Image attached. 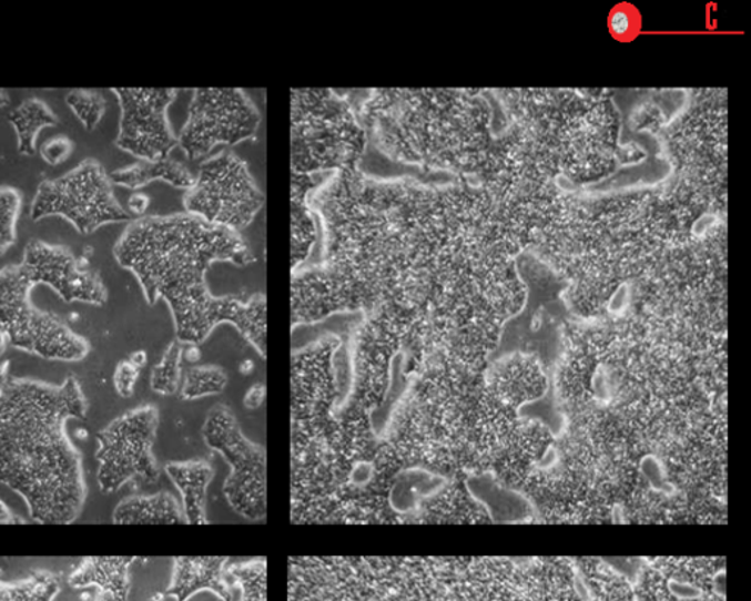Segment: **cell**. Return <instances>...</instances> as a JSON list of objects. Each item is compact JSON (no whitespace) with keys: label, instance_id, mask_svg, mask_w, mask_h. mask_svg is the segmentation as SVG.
I'll return each mask as SVG.
<instances>
[{"label":"cell","instance_id":"obj_1","mask_svg":"<svg viewBox=\"0 0 751 601\" xmlns=\"http://www.w3.org/2000/svg\"><path fill=\"white\" fill-rule=\"evenodd\" d=\"M308 203L321 218L322 262L294 272V325L358 309L420 316L453 285L454 191L357 167L327 177Z\"/></svg>","mask_w":751,"mask_h":601},{"label":"cell","instance_id":"obj_2","mask_svg":"<svg viewBox=\"0 0 751 601\" xmlns=\"http://www.w3.org/2000/svg\"><path fill=\"white\" fill-rule=\"evenodd\" d=\"M113 256L133 273L149 304L165 299L174 314L177 338L202 343L223 322L239 327L263 350L266 343V297H213L206 273L213 263L247 266L256 257L240 232L212 225L194 215L143 216L131 221Z\"/></svg>","mask_w":751,"mask_h":601},{"label":"cell","instance_id":"obj_3","mask_svg":"<svg viewBox=\"0 0 751 601\" xmlns=\"http://www.w3.org/2000/svg\"><path fill=\"white\" fill-rule=\"evenodd\" d=\"M85 417L88 400L74 376L61 386L7 376L0 386V482L24 498L40 523L65 526L83 511V458L67 422Z\"/></svg>","mask_w":751,"mask_h":601},{"label":"cell","instance_id":"obj_4","mask_svg":"<svg viewBox=\"0 0 751 601\" xmlns=\"http://www.w3.org/2000/svg\"><path fill=\"white\" fill-rule=\"evenodd\" d=\"M367 144L357 109L343 90L291 91V172L357 170Z\"/></svg>","mask_w":751,"mask_h":601},{"label":"cell","instance_id":"obj_5","mask_svg":"<svg viewBox=\"0 0 751 601\" xmlns=\"http://www.w3.org/2000/svg\"><path fill=\"white\" fill-rule=\"evenodd\" d=\"M34 285L21 263L0 268V327L13 348L50 361H81L90 344L57 314L42 312L31 300Z\"/></svg>","mask_w":751,"mask_h":601},{"label":"cell","instance_id":"obj_6","mask_svg":"<svg viewBox=\"0 0 751 601\" xmlns=\"http://www.w3.org/2000/svg\"><path fill=\"white\" fill-rule=\"evenodd\" d=\"M31 221L61 216L80 234L90 235L109 223L131 222L113 191L111 175L95 159H85L65 175L45 180L31 203Z\"/></svg>","mask_w":751,"mask_h":601},{"label":"cell","instance_id":"obj_7","mask_svg":"<svg viewBox=\"0 0 751 601\" xmlns=\"http://www.w3.org/2000/svg\"><path fill=\"white\" fill-rule=\"evenodd\" d=\"M265 200L247 165L225 150L200 166L184 206L189 215L239 232L253 222Z\"/></svg>","mask_w":751,"mask_h":601},{"label":"cell","instance_id":"obj_8","mask_svg":"<svg viewBox=\"0 0 751 601\" xmlns=\"http://www.w3.org/2000/svg\"><path fill=\"white\" fill-rule=\"evenodd\" d=\"M261 120V113L243 90L199 89L194 91L189 120L177 144L190 161H200L217 145L254 139Z\"/></svg>","mask_w":751,"mask_h":601},{"label":"cell","instance_id":"obj_9","mask_svg":"<svg viewBox=\"0 0 751 601\" xmlns=\"http://www.w3.org/2000/svg\"><path fill=\"white\" fill-rule=\"evenodd\" d=\"M158 412L152 407L134 409L116 418L98 435V481L103 493H112L131 480L154 482L152 457Z\"/></svg>","mask_w":751,"mask_h":601},{"label":"cell","instance_id":"obj_10","mask_svg":"<svg viewBox=\"0 0 751 601\" xmlns=\"http://www.w3.org/2000/svg\"><path fill=\"white\" fill-rule=\"evenodd\" d=\"M112 93L121 106L116 147L140 161L156 162L171 156L177 139L168 120V109L177 90L113 89Z\"/></svg>","mask_w":751,"mask_h":601},{"label":"cell","instance_id":"obj_11","mask_svg":"<svg viewBox=\"0 0 751 601\" xmlns=\"http://www.w3.org/2000/svg\"><path fill=\"white\" fill-rule=\"evenodd\" d=\"M206 439L212 448L221 450L226 461L234 467L231 478H227L225 491L232 507L248 518H258L266 512L253 498L265 499L263 489L266 490L265 454L262 449L250 445L236 429L234 418L226 412L217 411L209 418Z\"/></svg>","mask_w":751,"mask_h":601},{"label":"cell","instance_id":"obj_12","mask_svg":"<svg viewBox=\"0 0 751 601\" xmlns=\"http://www.w3.org/2000/svg\"><path fill=\"white\" fill-rule=\"evenodd\" d=\"M21 264L34 286H50L65 303L106 304L108 289L100 273L83 264L65 245L31 240Z\"/></svg>","mask_w":751,"mask_h":601},{"label":"cell","instance_id":"obj_13","mask_svg":"<svg viewBox=\"0 0 751 601\" xmlns=\"http://www.w3.org/2000/svg\"><path fill=\"white\" fill-rule=\"evenodd\" d=\"M325 184L323 173L306 175L291 172V268L302 267L317 240L316 223L309 207V191Z\"/></svg>","mask_w":751,"mask_h":601},{"label":"cell","instance_id":"obj_14","mask_svg":"<svg viewBox=\"0 0 751 601\" xmlns=\"http://www.w3.org/2000/svg\"><path fill=\"white\" fill-rule=\"evenodd\" d=\"M134 558H88L71 573L70 582L74 589L98 587L103 593L112 594L120 601H126L130 593L129 568Z\"/></svg>","mask_w":751,"mask_h":601},{"label":"cell","instance_id":"obj_15","mask_svg":"<svg viewBox=\"0 0 751 601\" xmlns=\"http://www.w3.org/2000/svg\"><path fill=\"white\" fill-rule=\"evenodd\" d=\"M202 590L213 591L223 601H231V593L222 581V559H177L174 581L165 595L186 601Z\"/></svg>","mask_w":751,"mask_h":601},{"label":"cell","instance_id":"obj_16","mask_svg":"<svg viewBox=\"0 0 751 601\" xmlns=\"http://www.w3.org/2000/svg\"><path fill=\"white\" fill-rule=\"evenodd\" d=\"M113 184L125 186L130 190H140L149 185L150 182L163 181L175 189L190 190L193 186L195 177L193 173L180 161L171 156L161 159V161L150 162L140 161L122 170L111 173Z\"/></svg>","mask_w":751,"mask_h":601},{"label":"cell","instance_id":"obj_17","mask_svg":"<svg viewBox=\"0 0 751 601\" xmlns=\"http://www.w3.org/2000/svg\"><path fill=\"white\" fill-rule=\"evenodd\" d=\"M9 124L17 134L18 152L22 156H33L38 150L40 132L59 125V118L42 99L31 98L13 109L8 116Z\"/></svg>","mask_w":751,"mask_h":601},{"label":"cell","instance_id":"obj_18","mask_svg":"<svg viewBox=\"0 0 751 601\" xmlns=\"http://www.w3.org/2000/svg\"><path fill=\"white\" fill-rule=\"evenodd\" d=\"M113 522L121 523V526L175 523L181 522V512L175 499L170 495L129 498L118 505L115 512H113Z\"/></svg>","mask_w":751,"mask_h":601},{"label":"cell","instance_id":"obj_19","mask_svg":"<svg viewBox=\"0 0 751 601\" xmlns=\"http://www.w3.org/2000/svg\"><path fill=\"white\" fill-rule=\"evenodd\" d=\"M168 473L180 487L184 496L186 517L190 522L204 523V499H206V486L211 480L212 471L206 466L191 464V466H170Z\"/></svg>","mask_w":751,"mask_h":601},{"label":"cell","instance_id":"obj_20","mask_svg":"<svg viewBox=\"0 0 751 601\" xmlns=\"http://www.w3.org/2000/svg\"><path fill=\"white\" fill-rule=\"evenodd\" d=\"M12 601H53L61 591V577L38 571L16 584H8Z\"/></svg>","mask_w":751,"mask_h":601},{"label":"cell","instance_id":"obj_21","mask_svg":"<svg viewBox=\"0 0 751 601\" xmlns=\"http://www.w3.org/2000/svg\"><path fill=\"white\" fill-rule=\"evenodd\" d=\"M22 208L21 191L0 186V257L17 244V225Z\"/></svg>","mask_w":751,"mask_h":601},{"label":"cell","instance_id":"obj_22","mask_svg":"<svg viewBox=\"0 0 751 601\" xmlns=\"http://www.w3.org/2000/svg\"><path fill=\"white\" fill-rule=\"evenodd\" d=\"M65 102L88 131L98 129L108 109L103 95L93 90H72L67 94Z\"/></svg>","mask_w":751,"mask_h":601},{"label":"cell","instance_id":"obj_23","mask_svg":"<svg viewBox=\"0 0 751 601\" xmlns=\"http://www.w3.org/2000/svg\"><path fill=\"white\" fill-rule=\"evenodd\" d=\"M636 601H723V595L713 591H700L696 595H680L659 577H648L637 590Z\"/></svg>","mask_w":751,"mask_h":601},{"label":"cell","instance_id":"obj_24","mask_svg":"<svg viewBox=\"0 0 751 601\" xmlns=\"http://www.w3.org/2000/svg\"><path fill=\"white\" fill-rule=\"evenodd\" d=\"M591 601H636L635 591L617 577L598 575L590 580Z\"/></svg>","mask_w":751,"mask_h":601},{"label":"cell","instance_id":"obj_25","mask_svg":"<svg viewBox=\"0 0 751 601\" xmlns=\"http://www.w3.org/2000/svg\"><path fill=\"white\" fill-rule=\"evenodd\" d=\"M226 384V377L220 370H193L189 373L184 396L197 398L207 394L221 391Z\"/></svg>","mask_w":751,"mask_h":601},{"label":"cell","instance_id":"obj_26","mask_svg":"<svg viewBox=\"0 0 751 601\" xmlns=\"http://www.w3.org/2000/svg\"><path fill=\"white\" fill-rule=\"evenodd\" d=\"M180 357L177 345H172L163 358L161 366L154 368L152 386L154 390L162 394H171L175 389L176 380V359Z\"/></svg>","mask_w":751,"mask_h":601},{"label":"cell","instance_id":"obj_27","mask_svg":"<svg viewBox=\"0 0 751 601\" xmlns=\"http://www.w3.org/2000/svg\"><path fill=\"white\" fill-rule=\"evenodd\" d=\"M74 152V141L67 135H57L53 139L44 141L40 147L42 159L50 166H59L65 163Z\"/></svg>","mask_w":751,"mask_h":601},{"label":"cell","instance_id":"obj_28","mask_svg":"<svg viewBox=\"0 0 751 601\" xmlns=\"http://www.w3.org/2000/svg\"><path fill=\"white\" fill-rule=\"evenodd\" d=\"M241 589H243V599L241 601H266V577L262 571L239 572Z\"/></svg>","mask_w":751,"mask_h":601},{"label":"cell","instance_id":"obj_29","mask_svg":"<svg viewBox=\"0 0 751 601\" xmlns=\"http://www.w3.org/2000/svg\"><path fill=\"white\" fill-rule=\"evenodd\" d=\"M139 373L140 368L134 366L131 361L121 363L120 366L116 367L113 380H115L116 391L122 398H130V396L133 395Z\"/></svg>","mask_w":751,"mask_h":601},{"label":"cell","instance_id":"obj_30","mask_svg":"<svg viewBox=\"0 0 751 601\" xmlns=\"http://www.w3.org/2000/svg\"><path fill=\"white\" fill-rule=\"evenodd\" d=\"M611 29L617 35H626L631 30V17L623 9L612 13Z\"/></svg>","mask_w":751,"mask_h":601},{"label":"cell","instance_id":"obj_31","mask_svg":"<svg viewBox=\"0 0 751 601\" xmlns=\"http://www.w3.org/2000/svg\"><path fill=\"white\" fill-rule=\"evenodd\" d=\"M150 206V197L143 193H134L129 198L131 215L143 217Z\"/></svg>","mask_w":751,"mask_h":601},{"label":"cell","instance_id":"obj_32","mask_svg":"<svg viewBox=\"0 0 751 601\" xmlns=\"http://www.w3.org/2000/svg\"><path fill=\"white\" fill-rule=\"evenodd\" d=\"M16 523H26V521L13 516L11 509L0 500V526H16Z\"/></svg>","mask_w":751,"mask_h":601},{"label":"cell","instance_id":"obj_33","mask_svg":"<svg viewBox=\"0 0 751 601\" xmlns=\"http://www.w3.org/2000/svg\"><path fill=\"white\" fill-rule=\"evenodd\" d=\"M263 396H265V390L262 386H256L254 389L248 391L247 398H245V405L250 409L257 408L262 404Z\"/></svg>","mask_w":751,"mask_h":601},{"label":"cell","instance_id":"obj_34","mask_svg":"<svg viewBox=\"0 0 751 601\" xmlns=\"http://www.w3.org/2000/svg\"><path fill=\"white\" fill-rule=\"evenodd\" d=\"M130 361L133 363L134 366L141 368L144 366L145 361H148V357H145L143 350H139V353H135L133 357H131Z\"/></svg>","mask_w":751,"mask_h":601},{"label":"cell","instance_id":"obj_35","mask_svg":"<svg viewBox=\"0 0 751 601\" xmlns=\"http://www.w3.org/2000/svg\"><path fill=\"white\" fill-rule=\"evenodd\" d=\"M186 361L197 363L200 358V350L197 348H190L185 353Z\"/></svg>","mask_w":751,"mask_h":601},{"label":"cell","instance_id":"obj_36","mask_svg":"<svg viewBox=\"0 0 751 601\" xmlns=\"http://www.w3.org/2000/svg\"><path fill=\"white\" fill-rule=\"evenodd\" d=\"M0 601H12L8 584L0 582Z\"/></svg>","mask_w":751,"mask_h":601},{"label":"cell","instance_id":"obj_37","mask_svg":"<svg viewBox=\"0 0 751 601\" xmlns=\"http://www.w3.org/2000/svg\"><path fill=\"white\" fill-rule=\"evenodd\" d=\"M9 344L8 336L4 334L2 327H0V357H2L4 349H7V346Z\"/></svg>","mask_w":751,"mask_h":601},{"label":"cell","instance_id":"obj_38","mask_svg":"<svg viewBox=\"0 0 751 601\" xmlns=\"http://www.w3.org/2000/svg\"><path fill=\"white\" fill-rule=\"evenodd\" d=\"M11 99H9V93L7 90H0V109L7 108Z\"/></svg>","mask_w":751,"mask_h":601},{"label":"cell","instance_id":"obj_39","mask_svg":"<svg viewBox=\"0 0 751 601\" xmlns=\"http://www.w3.org/2000/svg\"><path fill=\"white\" fill-rule=\"evenodd\" d=\"M95 601H120V600L113 598L112 594L103 593V591H100L98 599H95Z\"/></svg>","mask_w":751,"mask_h":601},{"label":"cell","instance_id":"obj_40","mask_svg":"<svg viewBox=\"0 0 751 601\" xmlns=\"http://www.w3.org/2000/svg\"><path fill=\"white\" fill-rule=\"evenodd\" d=\"M240 370L241 373H243V375H250V371L253 370V364L250 361H245L244 364H241Z\"/></svg>","mask_w":751,"mask_h":601}]
</instances>
